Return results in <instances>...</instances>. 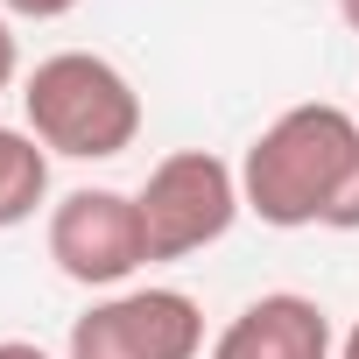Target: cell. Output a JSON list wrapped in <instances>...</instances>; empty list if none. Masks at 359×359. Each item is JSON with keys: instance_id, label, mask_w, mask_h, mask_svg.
<instances>
[{"instance_id": "7a4b0ae2", "label": "cell", "mask_w": 359, "mask_h": 359, "mask_svg": "<svg viewBox=\"0 0 359 359\" xmlns=\"http://www.w3.org/2000/svg\"><path fill=\"white\" fill-rule=\"evenodd\" d=\"M29 134L71 162H113L141 141V92L99 50H57L22 78Z\"/></svg>"}, {"instance_id": "8992f818", "label": "cell", "mask_w": 359, "mask_h": 359, "mask_svg": "<svg viewBox=\"0 0 359 359\" xmlns=\"http://www.w3.org/2000/svg\"><path fill=\"white\" fill-rule=\"evenodd\" d=\"M212 359H338V338L317 296L268 289L212 338Z\"/></svg>"}, {"instance_id": "52a82bcc", "label": "cell", "mask_w": 359, "mask_h": 359, "mask_svg": "<svg viewBox=\"0 0 359 359\" xmlns=\"http://www.w3.org/2000/svg\"><path fill=\"white\" fill-rule=\"evenodd\" d=\"M43 205H50V148L29 127L0 120V233L29 226Z\"/></svg>"}, {"instance_id": "8fae6325", "label": "cell", "mask_w": 359, "mask_h": 359, "mask_svg": "<svg viewBox=\"0 0 359 359\" xmlns=\"http://www.w3.org/2000/svg\"><path fill=\"white\" fill-rule=\"evenodd\" d=\"M0 359H50V352L29 345V338H0Z\"/></svg>"}, {"instance_id": "5b68a950", "label": "cell", "mask_w": 359, "mask_h": 359, "mask_svg": "<svg viewBox=\"0 0 359 359\" xmlns=\"http://www.w3.org/2000/svg\"><path fill=\"white\" fill-rule=\"evenodd\" d=\"M50 261L78 289H120L134 268H148L141 205L127 191H106V184H85V191L57 198L50 205Z\"/></svg>"}, {"instance_id": "9c48e42d", "label": "cell", "mask_w": 359, "mask_h": 359, "mask_svg": "<svg viewBox=\"0 0 359 359\" xmlns=\"http://www.w3.org/2000/svg\"><path fill=\"white\" fill-rule=\"evenodd\" d=\"M8 15H22V22H57V15H71L78 0H0Z\"/></svg>"}, {"instance_id": "3957f363", "label": "cell", "mask_w": 359, "mask_h": 359, "mask_svg": "<svg viewBox=\"0 0 359 359\" xmlns=\"http://www.w3.org/2000/svg\"><path fill=\"white\" fill-rule=\"evenodd\" d=\"M141 205V247L148 261H191L205 247H219L233 233V219L247 212L240 198V169L212 148H176L148 169V184L134 191Z\"/></svg>"}, {"instance_id": "30bf717a", "label": "cell", "mask_w": 359, "mask_h": 359, "mask_svg": "<svg viewBox=\"0 0 359 359\" xmlns=\"http://www.w3.org/2000/svg\"><path fill=\"white\" fill-rule=\"evenodd\" d=\"M22 78V50H15V29H8V15H0V92H8Z\"/></svg>"}, {"instance_id": "277c9868", "label": "cell", "mask_w": 359, "mask_h": 359, "mask_svg": "<svg viewBox=\"0 0 359 359\" xmlns=\"http://www.w3.org/2000/svg\"><path fill=\"white\" fill-rule=\"evenodd\" d=\"M205 303L184 289H113L71 324L64 359H198Z\"/></svg>"}, {"instance_id": "4fadbf2b", "label": "cell", "mask_w": 359, "mask_h": 359, "mask_svg": "<svg viewBox=\"0 0 359 359\" xmlns=\"http://www.w3.org/2000/svg\"><path fill=\"white\" fill-rule=\"evenodd\" d=\"M338 15H345V29L359 36V0H338Z\"/></svg>"}, {"instance_id": "ba28073f", "label": "cell", "mask_w": 359, "mask_h": 359, "mask_svg": "<svg viewBox=\"0 0 359 359\" xmlns=\"http://www.w3.org/2000/svg\"><path fill=\"white\" fill-rule=\"evenodd\" d=\"M324 226H331V233H359V169H352L345 184H338V198H331Z\"/></svg>"}, {"instance_id": "6da1fadb", "label": "cell", "mask_w": 359, "mask_h": 359, "mask_svg": "<svg viewBox=\"0 0 359 359\" xmlns=\"http://www.w3.org/2000/svg\"><path fill=\"white\" fill-rule=\"evenodd\" d=\"M352 169H359V113L310 99L254 134V148L240 155V198L261 226L303 233V226H324Z\"/></svg>"}, {"instance_id": "7c38bea8", "label": "cell", "mask_w": 359, "mask_h": 359, "mask_svg": "<svg viewBox=\"0 0 359 359\" xmlns=\"http://www.w3.org/2000/svg\"><path fill=\"white\" fill-rule=\"evenodd\" d=\"M338 359H359V324H352V331L338 338Z\"/></svg>"}]
</instances>
